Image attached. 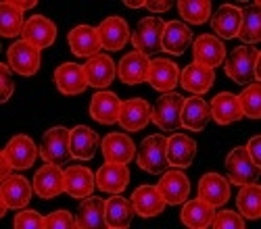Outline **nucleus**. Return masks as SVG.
Returning <instances> with one entry per match:
<instances>
[{
	"label": "nucleus",
	"mask_w": 261,
	"mask_h": 229,
	"mask_svg": "<svg viewBox=\"0 0 261 229\" xmlns=\"http://www.w3.org/2000/svg\"><path fill=\"white\" fill-rule=\"evenodd\" d=\"M259 21H261V7L259 3L249 5L247 9H243V17H241V29L238 36L245 42V46H253L261 40V31H259Z\"/></svg>",
	"instance_id": "e433bc0d"
},
{
	"label": "nucleus",
	"mask_w": 261,
	"mask_h": 229,
	"mask_svg": "<svg viewBox=\"0 0 261 229\" xmlns=\"http://www.w3.org/2000/svg\"><path fill=\"white\" fill-rule=\"evenodd\" d=\"M153 121V107L144 98H129L121 102L119 125L125 132H140Z\"/></svg>",
	"instance_id": "1a4fd4ad"
},
{
	"label": "nucleus",
	"mask_w": 261,
	"mask_h": 229,
	"mask_svg": "<svg viewBox=\"0 0 261 229\" xmlns=\"http://www.w3.org/2000/svg\"><path fill=\"white\" fill-rule=\"evenodd\" d=\"M23 42L32 44L34 48L42 50V48H48L55 44L57 40V25L44 15H32L25 21V27H23Z\"/></svg>",
	"instance_id": "f8f14e48"
},
{
	"label": "nucleus",
	"mask_w": 261,
	"mask_h": 229,
	"mask_svg": "<svg viewBox=\"0 0 261 229\" xmlns=\"http://www.w3.org/2000/svg\"><path fill=\"white\" fill-rule=\"evenodd\" d=\"M192 54H194V62L197 65H205L215 71V67H220L226 60V46L217 36L203 34L194 40Z\"/></svg>",
	"instance_id": "9d476101"
},
{
	"label": "nucleus",
	"mask_w": 261,
	"mask_h": 229,
	"mask_svg": "<svg viewBox=\"0 0 261 229\" xmlns=\"http://www.w3.org/2000/svg\"><path fill=\"white\" fill-rule=\"evenodd\" d=\"M192 42V31L186 23L182 21H169L163 27V36H161V50L173 54V56H182L184 50L190 46Z\"/></svg>",
	"instance_id": "393cba45"
},
{
	"label": "nucleus",
	"mask_w": 261,
	"mask_h": 229,
	"mask_svg": "<svg viewBox=\"0 0 261 229\" xmlns=\"http://www.w3.org/2000/svg\"><path fill=\"white\" fill-rule=\"evenodd\" d=\"M13 5H15L19 11H30V9H34L38 3H36V0H25V3H23V0H13Z\"/></svg>",
	"instance_id": "8fccbe9b"
},
{
	"label": "nucleus",
	"mask_w": 261,
	"mask_h": 229,
	"mask_svg": "<svg viewBox=\"0 0 261 229\" xmlns=\"http://www.w3.org/2000/svg\"><path fill=\"white\" fill-rule=\"evenodd\" d=\"M184 98L178 92H165L153 104V123L163 132H176L180 129V111H182Z\"/></svg>",
	"instance_id": "423d86ee"
},
{
	"label": "nucleus",
	"mask_w": 261,
	"mask_h": 229,
	"mask_svg": "<svg viewBox=\"0 0 261 229\" xmlns=\"http://www.w3.org/2000/svg\"><path fill=\"white\" fill-rule=\"evenodd\" d=\"M0 79H3V92H0V100L3 102H7L11 96H13V92H15V81H13V77H11V67L9 65H0Z\"/></svg>",
	"instance_id": "a18cd8bd"
},
{
	"label": "nucleus",
	"mask_w": 261,
	"mask_h": 229,
	"mask_svg": "<svg viewBox=\"0 0 261 229\" xmlns=\"http://www.w3.org/2000/svg\"><path fill=\"white\" fill-rule=\"evenodd\" d=\"M7 58H9L7 65L15 73L23 75V77H32L40 69V50L34 48L32 44H28V42H23V40H19V42H15V44L9 46Z\"/></svg>",
	"instance_id": "0eeeda50"
},
{
	"label": "nucleus",
	"mask_w": 261,
	"mask_h": 229,
	"mask_svg": "<svg viewBox=\"0 0 261 229\" xmlns=\"http://www.w3.org/2000/svg\"><path fill=\"white\" fill-rule=\"evenodd\" d=\"M138 167L150 175H161L167 169V138L155 134L142 140L138 150Z\"/></svg>",
	"instance_id": "7ed1b4c3"
},
{
	"label": "nucleus",
	"mask_w": 261,
	"mask_h": 229,
	"mask_svg": "<svg viewBox=\"0 0 261 229\" xmlns=\"http://www.w3.org/2000/svg\"><path fill=\"white\" fill-rule=\"evenodd\" d=\"M226 171H228V181H232L234 185L257 183L259 179V165L253 162L245 146H236L226 156Z\"/></svg>",
	"instance_id": "39448f33"
},
{
	"label": "nucleus",
	"mask_w": 261,
	"mask_h": 229,
	"mask_svg": "<svg viewBox=\"0 0 261 229\" xmlns=\"http://www.w3.org/2000/svg\"><path fill=\"white\" fill-rule=\"evenodd\" d=\"M55 83L57 90L65 96H80L88 88V79H86L84 67L77 62H63L55 69Z\"/></svg>",
	"instance_id": "ddd939ff"
},
{
	"label": "nucleus",
	"mask_w": 261,
	"mask_h": 229,
	"mask_svg": "<svg viewBox=\"0 0 261 229\" xmlns=\"http://www.w3.org/2000/svg\"><path fill=\"white\" fill-rule=\"evenodd\" d=\"M245 148H247L249 156L253 158V162H255V165H261V138H259V136L251 138Z\"/></svg>",
	"instance_id": "49530a36"
},
{
	"label": "nucleus",
	"mask_w": 261,
	"mask_h": 229,
	"mask_svg": "<svg viewBox=\"0 0 261 229\" xmlns=\"http://www.w3.org/2000/svg\"><path fill=\"white\" fill-rule=\"evenodd\" d=\"M69 48L75 56H84V58H92L98 56L100 52V40H98V31L90 25H77L69 31Z\"/></svg>",
	"instance_id": "cd10ccee"
},
{
	"label": "nucleus",
	"mask_w": 261,
	"mask_h": 229,
	"mask_svg": "<svg viewBox=\"0 0 261 229\" xmlns=\"http://www.w3.org/2000/svg\"><path fill=\"white\" fill-rule=\"evenodd\" d=\"M224 69L226 75L241 86L259 81V50L245 44L234 48L224 60Z\"/></svg>",
	"instance_id": "f257e3e1"
},
{
	"label": "nucleus",
	"mask_w": 261,
	"mask_h": 229,
	"mask_svg": "<svg viewBox=\"0 0 261 229\" xmlns=\"http://www.w3.org/2000/svg\"><path fill=\"white\" fill-rule=\"evenodd\" d=\"M40 156L44 158V162L50 165H67L71 156V129L67 127H50L40 144Z\"/></svg>",
	"instance_id": "f03ea898"
},
{
	"label": "nucleus",
	"mask_w": 261,
	"mask_h": 229,
	"mask_svg": "<svg viewBox=\"0 0 261 229\" xmlns=\"http://www.w3.org/2000/svg\"><path fill=\"white\" fill-rule=\"evenodd\" d=\"M165 23L159 17H144L138 21L136 29L132 31V44L136 52L144 56H153L161 50V36H163Z\"/></svg>",
	"instance_id": "20e7f679"
},
{
	"label": "nucleus",
	"mask_w": 261,
	"mask_h": 229,
	"mask_svg": "<svg viewBox=\"0 0 261 229\" xmlns=\"http://www.w3.org/2000/svg\"><path fill=\"white\" fill-rule=\"evenodd\" d=\"M11 162H9V158L5 156V154H0V175L3 177H7V175H11Z\"/></svg>",
	"instance_id": "09e8293b"
},
{
	"label": "nucleus",
	"mask_w": 261,
	"mask_h": 229,
	"mask_svg": "<svg viewBox=\"0 0 261 229\" xmlns=\"http://www.w3.org/2000/svg\"><path fill=\"white\" fill-rule=\"evenodd\" d=\"M13 227L17 229H32V227H44V219L38 211H21L15 215V221H13Z\"/></svg>",
	"instance_id": "37998d69"
},
{
	"label": "nucleus",
	"mask_w": 261,
	"mask_h": 229,
	"mask_svg": "<svg viewBox=\"0 0 261 229\" xmlns=\"http://www.w3.org/2000/svg\"><path fill=\"white\" fill-rule=\"evenodd\" d=\"M25 21H23V11H19L13 0H5L0 5V34L5 38H15L23 34Z\"/></svg>",
	"instance_id": "4c0bfd02"
},
{
	"label": "nucleus",
	"mask_w": 261,
	"mask_h": 229,
	"mask_svg": "<svg viewBox=\"0 0 261 229\" xmlns=\"http://www.w3.org/2000/svg\"><path fill=\"white\" fill-rule=\"evenodd\" d=\"M241 17H243V9H238L234 5H222L211 19V27L215 36H220L222 40L236 38L238 29H241Z\"/></svg>",
	"instance_id": "2f4dec72"
},
{
	"label": "nucleus",
	"mask_w": 261,
	"mask_h": 229,
	"mask_svg": "<svg viewBox=\"0 0 261 229\" xmlns=\"http://www.w3.org/2000/svg\"><path fill=\"white\" fill-rule=\"evenodd\" d=\"M102 148V156L107 162H117V165H127L132 162L134 154H136V146L127 134H109L102 138L100 142Z\"/></svg>",
	"instance_id": "f3484780"
},
{
	"label": "nucleus",
	"mask_w": 261,
	"mask_h": 229,
	"mask_svg": "<svg viewBox=\"0 0 261 229\" xmlns=\"http://www.w3.org/2000/svg\"><path fill=\"white\" fill-rule=\"evenodd\" d=\"M98 40H100V48L105 50H121L127 42H129V27L125 23V19L113 15L107 17L102 23L98 25Z\"/></svg>",
	"instance_id": "a211bd4d"
},
{
	"label": "nucleus",
	"mask_w": 261,
	"mask_h": 229,
	"mask_svg": "<svg viewBox=\"0 0 261 229\" xmlns=\"http://www.w3.org/2000/svg\"><path fill=\"white\" fill-rule=\"evenodd\" d=\"M178 11L186 23L203 25L211 15V3L209 0H182L178 3Z\"/></svg>",
	"instance_id": "ea45409f"
},
{
	"label": "nucleus",
	"mask_w": 261,
	"mask_h": 229,
	"mask_svg": "<svg viewBox=\"0 0 261 229\" xmlns=\"http://www.w3.org/2000/svg\"><path fill=\"white\" fill-rule=\"evenodd\" d=\"M34 192L38 198H57L59 194L65 192V171L59 165H50L46 162L44 167H40L34 175Z\"/></svg>",
	"instance_id": "6e6552de"
},
{
	"label": "nucleus",
	"mask_w": 261,
	"mask_h": 229,
	"mask_svg": "<svg viewBox=\"0 0 261 229\" xmlns=\"http://www.w3.org/2000/svg\"><path fill=\"white\" fill-rule=\"evenodd\" d=\"M84 73H86V79H88L90 88L105 90L113 83V79L117 75V67L111 56L98 54V56L88 58V62L84 65Z\"/></svg>",
	"instance_id": "dca6fc26"
},
{
	"label": "nucleus",
	"mask_w": 261,
	"mask_h": 229,
	"mask_svg": "<svg viewBox=\"0 0 261 229\" xmlns=\"http://www.w3.org/2000/svg\"><path fill=\"white\" fill-rule=\"evenodd\" d=\"M199 198L211 206H224L230 200V181L217 173H205L199 181Z\"/></svg>",
	"instance_id": "c85d7f7f"
},
{
	"label": "nucleus",
	"mask_w": 261,
	"mask_h": 229,
	"mask_svg": "<svg viewBox=\"0 0 261 229\" xmlns=\"http://www.w3.org/2000/svg\"><path fill=\"white\" fill-rule=\"evenodd\" d=\"M146 81L150 83V88L157 92H173V88L180 83V69L173 60L167 58H155L150 60Z\"/></svg>",
	"instance_id": "2eb2a0df"
},
{
	"label": "nucleus",
	"mask_w": 261,
	"mask_h": 229,
	"mask_svg": "<svg viewBox=\"0 0 261 229\" xmlns=\"http://www.w3.org/2000/svg\"><path fill=\"white\" fill-rule=\"evenodd\" d=\"M136 211L132 200L123 198L121 194H111V198L105 200V217H107V227L113 229H125L132 225Z\"/></svg>",
	"instance_id": "bb28decb"
},
{
	"label": "nucleus",
	"mask_w": 261,
	"mask_h": 229,
	"mask_svg": "<svg viewBox=\"0 0 261 229\" xmlns=\"http://www.w3.org/2000/svg\"><path fill=\"white\" fill-rule=\"evenodd\" d=\"M171 0H163V3H155V0H150V3H146V7L144 9H148L150 13H165V11H169L171 9Z\"/></svg>",
	"instance_id": "de8ad7c7"
},
{
	"label": "nucleus",
	"mask_w": 261,
	"mask_h": 229,
	"mask_svg": "<svg viewBox=\"0 0 261 229\" xmlns=\"http://www.w3.org/2000/svg\"><path fill=\"white\" fill-rule=\"evenodd\" d=\"M209 111H211V119L217 125H230L243 119V111H241V104H238L236 94L232 92H220L213 102L209 104Z\"/></svg>",
	"instance_id": "7c9ffc66"
},
{
	"label": "nucleus",
	"mask_w": 261,
	"mask_h": 229,
	"mask_svg": "<svg viewBox=\"0 0 261 229\" xmlns=\"http://www.w3.org/2000/svg\"><path fill=\"white\" fill-rule=\"evenodd\" d=\"M157 190L161 192L165 204L178 206V204H182V202L188 200V194H190V179H188L180 169L165 171V173H161V179H159V183H157Z\"/></svg>",
	"instance_id": "4468645a"
},
{
	"label": "nucleus",
	"mask_w": 261,
	"mask_h": 229,
	"mask_svg": "<svg viewBox=\"0 0 261 229\" xmlns=\"http://www.w3.org/2000/svg\"><path fill=\"white\" fill-rule=\"evenodd\" d=\"M129 181V171L125 165L105 162L96 173V185L105 194H121Z\"/></svg>",
	"instance_id": "b1692460"
},
{
	"label": "nucleus",
	"mask_w": 261,
	"mask_h": 229,
	"mask_svg": "<svg viewBox=\"0 0 261 229\" xmlns=\"http://www.w3.org/2000/svg\"><path fill=\"white\" fill-rule=\"evenodd\" d=\"M213 217H215V206H211L203 198L188 200L182 206V213H180V221L186 227H190V229H205V227H209Z\"/></svg>",
	"instance_id": "72a5a7b5"
},
{
	"label": "nucleus",
	"mask_w": 261,
	"mask_h": 229,
	"mask_svg": "<svg viewBox=\"0 0 261 229\" xmlns=\"http://www.w3.org/2000/svg\"><path fill=\"white\" fill-rule=\"evenodd\" d=\"M148 67H150V60L148 56L140 54V52H129L125 54L119 65H117V75L123 83L127 86H136V83H142L146 81V75H148Z\"/></svg>",
	"instance_id": "c756f323"
},
{
	"label": "nucleus",
	"mask_w": 261,
	"mask_h": 229,
	"mask_svg": "<svg viewBox=\"0 0 261 229\" xmlns=\"http://www.w3.org/2000/svg\"><path fill=\"white\" fill-rule=\"evenodd\" d=\"M211 227H215V229H243L245 219L234 211H220V213H215Z\"/></svg>",
	"instance_id": "79ce46f5"
},
{
	"label": "nucleus",
	"mask_w": 261,
	"mask_h": 229,
	"mask_svg": "<svg viewBox=\"0 0 261 229\" xmlns=\"http://www.w3.org/2000/svg\"><path fill=\"white\" fill-rule=\"evenodd\" d=\"M121 100L115 92H96L90 102V117L100 125H113L119 121Z\"/></svg>",
	"instance_id": "5701e85b"
},
{
	"label": "nucleus",
	"mask_w": 261,
	"mask_h": 229,
	"mask_svg": "<svg viewBox=\"0 0 261 229\" xmlns=\"http://www.w3.org/2000/svg\"><path fill=\"white\" fill-rule=\"evenodd\" d=\"M34 185L23 175H7L0 183V200H5L9 208H23L32 200Z\"/></svg>",
	"instance_id": "412c9836"
},
{
	"label": "nucleus",
	"mask_w": 261,
	"mask_h": 229,
	"mask_svg": "<svg viewBox=\"0 0 261 229\" xmlns=\"http://www.w3.org/2000/svg\"><path fill=\"white\" fill-rule=\"evenodd\" d=\"M3 154L9 158L13 171H25L36 162L38 158V148L30 136L19 134L15 138H11V142L7 144V148L3 150Z\"/></svg>",
	"instance_id": "9b49d317"
},
{
	"label": "nucleus",
	"mask_w": 261,
	"mask_h": 229,
	"mask_svg": "<svg viewBox=\"0 0 261 229\" xmlns=\"http://www.w3.org/2000/svg\"><path fill=\"white\" fill-rule=\"evenodd\" d=\"M197 156V142L184 134H173L167 138V165L173 169H186Z\"/></svg>",
	"instance_id": "4be33fe9"
},
{
	"label": "nucleus",
	"mask_w": 261,
	"mask_h": 229,
	"mask_svg": "<svg viewBox=\"0 0 261 229\" xmlns=\"http://www.w3.org/2000/svg\"><path fill=\"white\" fill-rule=\"evenodd\" d=\"M96 187V175L82 165H71L65 169V192L71 198H88Z\"/></svg>",
	"instance_id": "6ab92c4d"
},
{
	"label": "nucleus",
	"mask_w": 261,
	"mask_h": 229,
	"mask_svg": "<svg viewBox=\"0 0 261 229\" xmlns=\"http://www.w3.org/2000/svg\"><path fill=\"white\" fill-rule=\"evenodd\" d=\"M213 81H215V71L205 65H197V62L188 65L180 75L182 88L192 92L194 96H203L205 92H209Z\"/></svg>",
	"instance_id": "473e14b6"
},
{
	"label": "nucleus",
	"mask_w": 261,
	"mask_h": 229,
	"mask_svg": "<svg viewBox=\"0 0 261 229\" xmlns=\"http://www.w3.org/2000/svg\"><path fill=\"white\" fill-rule=\"evenodd\" d=\"M259 196H261V190L257 183L241 185V192L236 196V206L241 217H247L253 221L259 219Z\"/></svg>",
	"instance_id": "58836bf2"
},
{
	"label": "nucleus",
	"mask_w": 261,
	"mask_h": 229,
	"mask_svg": "<svg viewBox=\"0 0 261 229\" xmlns=\"http://www.w3.org/2000/svg\"><path fill=\"white\" fill-rule=\"evenodd\" d=\"M98 148V136L86 125H77L71 129V156L77 160H90L94 158Z\"/></svg>",
	"instance_id": "f704fd0d"
},
{
	"label": "nucleus",
	"mask_w": 261,
	"mask_h": 229,
	"mask_svg": "<svg viewBox=\"0 0 261 229\" xmlns=\"http://www.w3.org/2000/svg\"><path fill=\"white\" fill-rule=\"evenodd\" d=\"M211 121V111L205 98L201 96H190L184 98L182 111H180V125L188 132H203L207 123Z\"/></svg>",
	"instance_id": "aec40b11"
},
{
	"label": "nucleus",
	"mask_w": 261,
	"mask_h": 229,
	"mask_svg": "<svg viewBox=\"0 0 261 229\" xmlns=\"http://www.w3.org/2000/svg\"><path fill=\"white\" fill-rule=\"evenodd\" d=\"M238 98V104H241V111H243V117H249V119H259V81H253L249 86L236 96Z\"/></svg>",
	"instance_id": "a19ab883"
},
{
	"label": "nucleus",
	"mask_w": 261,
	"mask_h": 229,
	"mask_svg": "<svg viewBox=\"0 0 261 229\" xmlns=\"http://www.w3.org/2000/svg\"><path fill=\"white\" fill-rule=\"evenodd\" d=\"M125 7H127V9H134V11H136V9H142V7H146V3H125Z\"/></svg>",
	"instance_id": "3c124183"
},
{
	"label": "nucleus",
	"mask_w": 261,
	"mask_h": 229,
	"mask_svg": "<svg viewBox=\"0 0 261 229\" xmlns=\"http://www.w3.org/2000/svg\"><path fill=\"white\" fill-rule=\"evenodd\" d=\"M132 204L136 215L148 219V217H157L165 211V200L161 192L157 190V185H140L132 194Z\"/></svg>",
	"instance_id": "a878e982"
},
{
	"label": "nucleus",
	"mask_w": 261,
	"mask_h": 229,
	"mask_svg": "<svg viewBox=\"0 0 261 229\" xmlns=\"http://www.w3.org/2000/svg\"><path fill=\"white\" fill-rule=\"evenodd\" d=\"M77 227H107V217H105V200L98 196H88L84 198L77 211L75 219Z\"/></svg>",
	"instance_id": "c9c22d12"
},
{
	"label": "nucleus",
	"mask_w": 261,
	"mask_h": 229,
	"mask_svg": "<svg viewBox=\"0 0 261 229\" xmlns=\"http://www.w3.org/2000/svg\"><path fill=\"white\" fill-rule=\"evenodd\" d=\"M46 229H65V227H77L75 219L69 211H55L44 219Z\"/></svg>",
	"instance_id": "c03bdc74"
}]
</instances>
